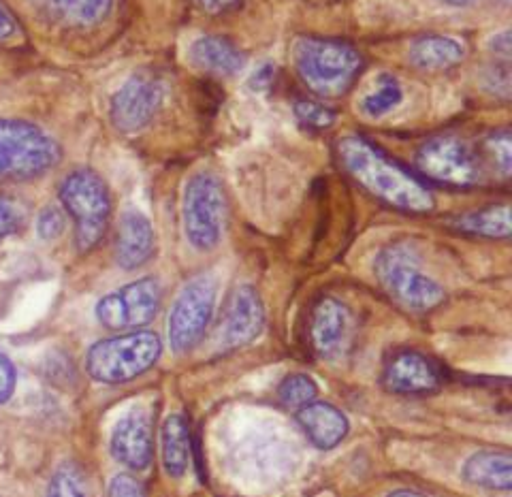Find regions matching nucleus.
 <instances>
[{
  "label": "nucleus",
  "mask_w": 512,
  "mask_h": 497,
  "mask_svg": "<svg viewBox=\"0 0 512 497\" xmlns=\"http://www.w3.org/2000/svg\"><path fill=\"white\" fill-rule=\"evenodd\" d=\"M190 431L182 414H171L160 434V453H163L165 472L173 478L184 476L190 463Z\"/></svg>",
  "instance_id": "412c9836"
},
{
  "label": "nucleus",
  "mask_w": 512,
  "mask_h": 497,
  "mask_svg": "<svg viewBox=\"0 0 512 497\" xmlns=\"http://www.w3.org/2000/svg\"><path fill=\"white\" fill-rule=\"evenodd\" d=\"M13 30H15V22L11 18V13L3 7V3H0V39L9 37Z\"/></svg>",
  "instance_id": "c9c22d12"
},
{
  "label": "nucleus",
  "mask_w": 512,
  "mask_h": 497,
  "mask_svg": "<svg viewBox=\"0 0 512 497\" xmlns=\"http://www.w3.org/2000/svg\"><path fill=\"white\" fill-rule=\"evenodd\" d=\"M463 478L476 487L508 491L512 485V457L508 451H493V448L478 451L463 466Z\"/></svg>",
  "instance_id": "6ab92c4d"
},
{
  "label": "nucleus",
  "mask_w": 512,
  "mask_h": 497,
  "mask_svg": "<svg viewBox=\"0 0 512 497\" xmlns=\"http://www.w3.org/2000/svg\"><path fill=\"white\" fill-rule=\"evenodd\" d=\"M402 96H404V90H402V86H399V82L393 75H380L376 79L374 90L363 99L361 109H363L365 116L382 118L399 105Z\"/></svg>",
  "instance_id": "b1692460"
},
{
  "label": "nucleus",
  "mask_w": 512,
  "mask_h": 497,
  "mask_svg": "<svg viewBox=\"0 0 512 497\" xmlns=\"http://www.w3.org/2000/svg\"><path fill=\"white\" fill-rule=\"evenodd\" d=\"M265 327V308L261 295L252 286H237L227 301L222 316V344L242 348L252 344Z\"/></svg>",
  "instance_id": "ddd939ff"
},
{
  "label": "nucleus",
  "mask_w": 512,
  "mask_h": 497,
  "mask_svg": "<svg viewBox=\"0 0 512 497\" xmlns=\"http://www.w3.org/2000/svg\"><path fill=\"white\" fill-rule=\"evenodd\" d=\"M218 284L212 276L192 278L173 301L169 312V344L175 352L195 348L210 327L216 308Z\"/></svg>",
  "instance_id": "1a4fd4ad"
},
{
  "label": "nucleus",
  "mask_w": 512,
  "mask_h": 497,
  "mask_svg": "<svg viewBox=\"0 0 512 497\" xmlns=\"http://www.w3.org/2000/svg\"><path fill=\"white\" fill-rule=\"evenodd\" d=\"M192 67L214 75H235L244 69L246 54L235 43L224 37L205 35L188 47Z\"/></svg>",
  "instance_id": "f3484780"
},
{
  "label": "nucleus",
  "mask_w": 512,
  "mask_h": 497,
  "mask_svg": "<svg viewBox=\"0 0 512 497\" xmlns=\"http://www.w3.org/2000/svg\"><path fill=\"white\" fill-rule=\"evenodd\" d=\"M293 109H295L297 120L303 126L314 128V131H323V128H329L335 122V111L329 109L325 103L299 99Z\"/></svg>",
  "instance_id": "bb28decb"
},
{
  "label": "nucleus",
  "mask_w": 512,
  "mask_h": 497,
  "mask_svg": "<svg viewBox=\"0 0 512 497\" xmlns=\"http://www.w3.org/2000/svg\"><path fill=\"white\" fill-rule=\"evenodd\" d=\"M165 103V82L152 71L128 77L111 99L109 116L124 135H135L146 128Z\"/></svg>",
  "instance_id": "9b49d317"
},
{
  "label": "nucleus",
  "mask_w": 512,
  "mask_h": 497,
  "mask_svg": "<svg viewBox=\"0 0 512 497\" xmlns=\"http://www.w3.org/2000/svg\"><path fill=\"white\" fill-rule=\"evenodd\" d=\"M111 455L131 470H146L154 455L152 421L148 414L131 412L111 434Z\"/></svg>",
  "instance_id": "4468645a"
},
{
  "label": "nucleus",
  "mask_w": 512,
  "mask_h": 497,
  "mask_svg": "<svg viewBox=\"0 0 512 497\" xmlns=\"http://www.w3.org/2000/svg\"><path fill=\"white\" fill-rule=\"evenodd\" d=\"M297 421L306 436L323 451L338 446L348 434V419L342 410L325 402H312L297 410Z\"/></svg>",
  "instance_id": "a211bd4d"
},
{
  "label": "nucleus",
  "mask_w": 512,
  "mask_h": 497,
  "mask_svg": "<svg viewBox=\"0 0 512 497\" xmlns=\"http://www.w3.org/2000/svg\"><path fill=\"white\" fill-rule=\"evenodd\" d=\"M163 355V342L152 331H131L96 342L86 357L92 380L124 384L146 374Z\"/></svg>",
  "instance_id": "39448f33"
},
{
  "label": "nucleus",
  "mask_w": 512,
  "mask_h": 497,
  "mask_svg": "<svg viewBox=\"0 0 512 497\" xmlns=\"http://www.w3.org/2000/svg\"><path fill=\"white\" fill-rule=\"evenodd\" d=\"M350 327V312L335 297H320L310 312V344L320 357H331L346 340Z\"/></svg>",
  "instance_id": "2eb2a0df"
},
{
  "label": "nucleus",
  "mask_w": 512,
  "mask_h": 497,
  "mask_svg": "<svg viewBox=\"0 0 512 497\" xmlns=\"http://www.w3.org/2000/svg\"><path fill=\"white\" fill-rule=\"evenodd\" d=\"M410 62L423 71H446L466 58V47L451 37L423 35L410 43Z\"/></svg>",
  "instance_id": "aec40b11"
},
{
  "label": "nucleus",
  "mask_w": 512,
  "mask_h": 497,
  "mask_svg": "<svg viewBox=\"0 0 512 497\" xmlns=\"http://www.w3.org/2000/svg\"><path fill=\"white\" fill-rule=\"evenodd\" d=\"M374 271L387 295L412 312L434 310L446 297L444 288L423 274L414 250L406 244H391L380 250Z\"/></svg>",
  "instance_id": "423d86ee"
},
{
  "label": "nucleus",
  "mask_w": 512,
  "mask_h": 497,
  "mask_svg": "<svg viewBox=\"0 0 512 497\" xmlns=\"http://www.w3.org/2000/svg\"><path fill=\"white\" fill-rule=\"evenodd\" d=\"M416 167L427 180L451 188L476 186L485 171L472 143L457 135H438L425 141L416 152Z\"/></svg>",
  "instance_id": "6e6552de"
},
{
  "label": "nucleus",
  "mask_w": 512,
  "mask_h": 497,
  "mask_svg": "<svg viewBox=\"0 0 512 497\" xmlns=\"http://www.w3.org/2000/svg\"><path fill=\"white\" fill-rule=\"evenodd\" d=\"M58 197L75 224L79 252L101 244L111 218V197L105 180L92 169H75L60 182Z\"/></svg>",
  "instance_id": "20e7f679"
},
{
  "label": "nucleus",
  "mask_w": 512,
  "mask_h": 497,
  "mask_svg": "<svg viewBox=\"0 0 512 497\" xmlns=\"http://www.w3.org/2000/svg\"><path fill=\"white\" fill-rule=\"evenodd\" d=\"M278 397L286 408L299 410L303 406L316 402L318 387H316V382L306 374H291V376H286L278 387Z\"/></svg>",
  "instance_id": "393cba45"
},
{
  "label": "nucleus",
  "mask_w": 512,
  "mask_h": 497,
  "mask_svg": "<svg viewBox=\"0 0 512 497\" xmlns=\"http://www.w3.org/2000/svg\"><path fill=\"white\" fill-rule=\"evenodd\" d=\"M291 52L303 84L327 99L346 94L365 67L357 47L338 39L299 37Z\"/></svg>",
  "instance_id": "f03ea898"
},
{
  "label": "nucleus",
  "mask_w": 512,
  "mask_h": 497,
  "mask_svg": "<svg viewBox=\"0 0 512 497\" xmlns=\"http://www.w3.org/2000/svg\"><path fill=\"white\" fill-rule=\"evenodd\" d=\"M107 497H148L146 489L139 483V480L131 474H118L109 483Z\"/></svg>",
  "instance_id": "c756f323"
},
{
  "label": "nucleus",
  "mask_w": 512,
  "mask_h": 497,
  "mask_svg": "<svg viewBox=\"0 0 512 497\" xmlns=\"http://www.w3.org/2000/svg\"><path fill=\"white\" fill-rule=\"evenodd\" d=\"M387 497H425V495L423 493H416V491H410V489H399V491H393Z\"/></svg>",
  "instance_id": "e433bc0d"
},
{
  "label": "nucleus",
  "mask_w": 512,
  "mask_h": 497,
  "mask_svg": "<svg viewBox=\"0 0 512 497\" xmlns=\"http://www.w3.org/2000/svg\"><path fill=\"white\" fill-rule=\"evenodd\" d=\"M491 47H493L495 54L508 56V54H510V32L504 30V32H500V35H495V37L491 39Z\"/></svg>",
  "instance_id": "f704fd0d"
},
{
  "label": "nucleus",
  "mask_w": 512,
  "mask_h": 497,
  "mask_svg": "<svg viewBox=\"0 0 512 497\" xmlns=\"http://www.w3.org/2000/svg\"><path fill=\"white\" fill-rule=\"evenodd\" d=\"M453 227L461 233L489 237V239H508L510 237V205H489L483 210H474L461 214L453 220Z\"/></svg>",
  "instance_id": "4be33fe9"
},
{
  "label": "nucleus",
  "mask_w": 512,
  "mask_h": 497,
  "mask_svg": "<svg viewBox=\"0 0 512 497\" xmlns=\"http://www.w3.org/2000/svg\"><path fill=\"white\" fill-rule=\"evenodd\" d=\"M485 150L491 156L495 169H498L504 178L510 175V167H512V143H510V135L506 131L502 133H493L489 135Z\"/></svg>",
  "instance_id": "cd10ccee"
},
{
  "label": "nucleus",
  "mask_w": 512,
  "mask_h": 497,
  "mask_svg": "<svg viewBox=\"0 0 512 497\" xmlns=\"http://www.w3.org/2000/svg\"><path fill=\"white\" fill-rule=\"evenodd\" d=\"M224 218H227V197L220 180L210 171L192 175L184 188L182 220L190 246L201 252H210L218 246Z\"/></svg>",
  "instance_id": "0eeeda50"
},
{
  "label": "nucleus",
  "mask_w": 512,
  "mask_h": 497,
  "mask_svg": "<svg viewBox=\"0 0 512 497\" xmlns=\"http://www.w3.org/2000/svg\"><path fill=\"white\" fill-rule=\"evenodd\" d=\"M250 84H252L254 90L269 88L271 84H274V67H271V64H263V67L252 75Z\"/></svg>",
  "instance_id": "72a5a7b5"
},
{
  "label": "nucleus",
  "mask_w": 512,
  "mask_h": 497,
  "mask_svg": "<svg viewBox=\"0 0 512 497\" xmlns=\"http://www.w3.org/2000/svg\"><path fill=\"white\" fill-rule=\"evenodd\" d=\"M22 227V212L13 201L0 197V239L13 235Z\"/></svg>",
  "instance_id": "7c9ffc66"
},
{
  "label": "nucleus",
  "mask_w": 512,
  "mask_h": 497,
  "mask_svg": "<svg viewBox=\"0 0 512 497\" xmlns=\"http://www.w3.org/2000/svg\"><path fill=\"white\" fill-rule=\"evenodd\" d=\"M446 380L444 367L419 350H397L384 363L382 384L393 395H429L436 393Z\"/></svg>",
  "instance_id": "f8f14e48"
},
{
  "label": "nucleus",
  "mask_w": 512,
  "mask_h": 497,
  "mask_svg": "<svg viewBox=\"0 0 512 497\" xmlns=\"http://www.w3.org/2000/svg\"><path fill=\"white\" fill-rule=\"evenodd\" d=\"M15 389L13 363L0 352V404H5Z\"/></svg>",
  "instance_id": "2f4dec72"
},
{
  "label": "nucleus",
  "mask_w": 512,
  "mask_h": 497,
  "mask_svg": "<svg viewBox=\"0 0 512 497\" xmlns=\"http://www.w3.org/2000/svg\"><path fill=\"white\" fill-rule=\"evenodd\" d=\"M444 3L455 5V7H466V5H472L474 0H444Z\"/></svg>",
  "instance_id": "4c0bfd02"
},
{
  "label": "nucleus",
  "mask_w": 512,
  "mask_h": 497,
  "mask_svg": "<svg viewBox=\"0 0 512 497\" xmlns=\"http://www.w3.org/2000/svg\"><path fill=\"white\" fill-rule=\"evenodd\" d=\"M62 158L58 141L26 120L0 118V180L41 178Z\"/></svg>",
  "instance_id": "7ed1b4c3"
},
{
  "label": "nucleus",
  "mask_w": 512,
  "mask_h": 497,
  "mask_svg": "<svg viewBox=\"0 0 512 497\" xmlns=\"http://www.w3.org/2000/svg\"><path fill=\"white\" fill-rule=\"evenodd\" d=\"M163 291L156 278H141L105 295L96 303V318L105 329H139L150 325L160 310Z\"/></svg>",
  "instance_id": "9d476101"
},
{
  "label": "nucleus",
  "mask_w": 512,
  "mask_h": 497,
  "mask_svg": "<svg viewBox=\"0 0 512 497\" xmlns=\"http://www.w3.org/2000/svg\"><path fill=\"white\" fill-rule=\"evenodd\" d=\"M195 3L201 9H205L207 13L220 15V13H227V11L235 9L239 5V0H195Z\"/></svg>",
  "instance_id": "473e14b6"
},
{
  "label": "nucleus",
  "mask_w": 512,
  "mask_h": 497,
  "mask_svg": "<svg viewBox=\"0 0 512 497\" xmlns=\"http://www.w3.org/2000/svg\"><path fill=\"white\" fill-rule=\"evenodd\" d=\"M156 252L152 222L141 212H124L116 233V261L122 269L133 271L146 265Z\"/></svg>",
  "instance_id": "dca6fc26"
},
{
  "label": "nucleus",
  "mask_w": 512,
  "mask_h": 497,
  "mask_svg": "<svg viewBox=\"0 0 512 497\" xmlns=\"http://www.w3.org/2000/svg\"><path fill=\"white\" fill-rule=\"evenodd\" d=\"M54 18L75 28L101 24L114 7V0H45Z\"/></svg>",
  "instance_id": "5701e85b"
},
{
  "label": "nucleus",
  "mask_w": 512,
  "mask_h": 497,
  "mask_svg": "<svg viewBox=\"0 0 512 497\" xmlns=\"http://www.w3.org/2000/svg\"><path fill=\"white\" fill-rule=\"evenodd\" d=\"M67 229V216L56 205H47L37 218V233L41 239H58Z\"/></svg>",
  "instance_id": "c85d7f7f"
},
{
  "label": "nucleus",
  "mask_w": 512,
  "mask_h": 497,
  "mask_svg": "<svg viewBox=\"0 0 512 497\" xmlns=\"http://www.w3.org/2000/svg\"><path fill=\"white\" fill-rule=\"evenodd\" d=\"M335 154L350 178L378 201L408 214L434 210L436 201L429 188L365 137H342L335 146Z\"/></svg>",
  "instance_id": "f257e3e1"
},
{
  "label": "nucleus",
  "mask_w": 512,
  "mask_h": 497,
  "mask_svg": "<svg viewBox=\"0 0 512 497\" xmlns=\"http://www.w3.org/2000/svg\"><path fill=\"white\" fill-rule=\"evenodd\" d=\"M47 497H90L84 472L75 463H64L54 472Z\"/></svg>",
  "instance_id": "a878e982"
}]
</instances>
